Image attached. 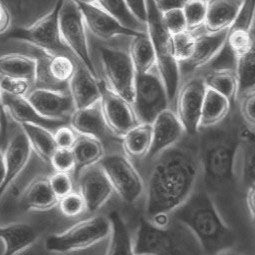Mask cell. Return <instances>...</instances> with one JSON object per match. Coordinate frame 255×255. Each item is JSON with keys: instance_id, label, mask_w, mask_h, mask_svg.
Returning a JSON list of instances; mask_svg holds the SVG:
<instances>
[{"instance_id": "cell-1", "label": "cell", "mask_w": 255, "mask_h": 255, "mask_svg": "<svg viewBox=\"0 0 255 255\" xmlns=\"http://www.w3.org/2000/svg\"><path fill=\"white\" fill-rule=\"evenodd\" d=\"M146 189L148 218L171 214L192 194L200 170L199 158L189 149L173 146L157 156Z\"/></svg>"}, {"instance_id": "cell-2", "label": "cell", "mask_w": 255, "mask_h": 255, "mask_svg": "<svg viewBox=\"0 0 255 255\" xmlns=\"http://www.w3.org/2000/svg\"><path fill=\"white\" fill-rule=\"evenodd\" d=\"M171 216L194 235L206 255H216L232 247V232L207 191L194 190Z\"/></svg>"}, {"instance_id": "cell-3", "label": "cell", "mask_w": 255, "mask_h": 255, "mask_svg": "<svg viewBox=\"0 0 255 255\" xmlns=\"http://www.w3.org/2000/svg\"><path fill=\"white\" fill-rule=\"evenodd\" d=\"M239 148L240 142L226 133H214L204 140L199 159L207 184L222 187L233 180Z\"/></svg>"}, {"instance_id": "cell-4", "label": "cell", "mask_w": 255, "mask_h": 255, "mask_svg": "<svg viewBox=\"0 0 255 255\" xmlns=\"http://www.w3.org/2000/svg\"><path fill=\"white\" fill-rule=\"evenodd\" d=\"M146 31L151 39L157 62V69L166 87L170 104L174 102L180 83V64L177 62L172 45V35L165 29L161 13L153 0H147Z\"/></svg>"}, {"instance_id": "cell-5", "label": "cell", "mask_w": 255, "mask_h": 255, "mask_svg": "<svg viewBox=\"0 0 255 255\" xmlns=\"http://www.w3.org/2000/svg\"><path fill=\"white\" fill-rule=\"evenodd\" d=\"M110 233L109 217L95 215L75 223L61 233L48 236L45 240V249L54 254L77 252L109 238Z\"/></svg>"}, {"instance_id": "cell-6", "label": "cell", "mask_w": 255, "mask_h": 255, "mask_svg": "<svg viewBox=\"0 0 255 255\" xmlns=\"http://www.w3.org/2000/svg\"><path fill=\"white\" fill-rule=\"evenodd\" d=\"M166 87L157 67L136 74L132 107L139 122L152 123L159 113L169 107Z\"/></svg>"}, {"instance_id": "cell-7", "label": "cell", "mask_w": 255, "mask_h": 255, "mask_svg": "<svg viewBox=\"0 0 255 255\" xmlns=\"http://www.w3.org/2000/svg\"><path fill=\"white\" fill-rule=\"evenodd\" d=\"M59 33L63 44L93 74L95 68L91 60L86 25L76 0H62L59 9Z\"/></svg>"}, {"instance_id": "cell-8", "label": "cell", "mask_w": 255, "mask_h": 255, "mask_svg": "<svg viewBox=\"0 0 255 255\" xmlns=\"http://www.w3.org/2000/svg\"><path fill=\"white\" fill-rule=\"evenodd\" d=\"M99 57L105 84L115 93L132 104L136 72L127 51L101 46Z\"/></svg>"}, {"instance_id": "cell-9", "label": "cell", "mask_w": 255, "mask_h": 255, "mask_svg": "<svg viewBox=\"0 0 255 255\" xmlns=\"http://www.w3.org/2000/svg\"><path fill=\"white\" fill-rule=\"evenodd\" d=\"M98 165L107 175L114 192L126 203L136 202L143 194V180L126 155L111 153L104 155Z\"/></svg>"}, {"instance_id": "cell-10", "label": "cell", "mask_w": 255, "mask_h": 255, "mask_svg": "<svg viewBox=\"0 0 255 255\" xmlns=\"http://www.w3.org/2000/svg\"><path fill=\"white\" fill-rule=\"evenodd\" d=\"M61 2L62 0H58L49 13L42 16L29 27L15 30L10 37L27 42L50 55L71 54L63 44L59 33L58 18Z\"/></svg>"}, {"instance_id": "cell-11", "label": "cell", "mask_w": 255, "mask_h": 255, "mask_svg": "<svg viewBox=\"0 0 255 255\" xmlns=\"http://www.w3.org/2000/svg\"><path fill=\"white\" fill-rule=\"evenodd\" d=\"M204 78L193 77L186 80L175 97V113L181 121L186 134L193 135L200 130V117L205 94Z\"/></svg>"}, {"instance_id": "cell-12", "label": "cell", "mask_w": 255, "mask_h": 255, "mask_svg": "<svg viewBox=\"0 0 255 255\" xmlns=\"http://www.w3.org/2000/svg\"><path fill=\"white\" fill-rule=\"evenodd\" d=\"M101 107L108 129L122 138L139 123L132 104L115 93L105 83L101 84Z\"/></svg>"}, {"instance_id": "cell-13", "label": "cell", "mask_w": 255, "mask_h": 255, "mask_svg": "<svg viewBox=\"0 0 255 255\" xmlns=\"http://www.w3.org/2000/svg\"><path fill=\"white\" fill-rule=\"evenodd\" d=\"M133 247L135 254L182 255L179 243L170 233L168 227H157L148 219L140 221Z\"/></svg>"}, {"instance_id": "cell-14", "label": "cell", "mask_w": 255, "mask_h": 255, "mask_svg": "<svg viewBox=\"0 0 255 255\" xmlns=\"http://www.w3.org/2000/svg\"><path fill=\"white\" fill-rule=\"evenodd\" d=\"M26 98L40 115L48 119L68 121L76 110L70 92L62 89L37 87Z\"/></svg>"}, {"instance_id": "cell-15", "label": "cell", "mask_w": 255, "mask_h": 255, "mask_svg": "<svg viewBox=\"0 0 255 255\" xmlns=\"http://www.w3.org/2000/svg\"><path fill=\"white\" fill-rule=\"evenodd\" d=\"M152 124V143L146 158L153 160L178 144L185 134L184 127L174 110L167 108L157 115Z\"/></svg>"}, {"instance_id": "cell-16", "label": "cell", "mask_w": 255, "mask_h": 255, "mask_svg": "<svg viewBox=\"0 0 255 255\" xmlns=\"http://www.w3.org/2000/svg\"><path fill=\"white\" fill-rule=\"evenodd\" d=\"M77 179L78 192L83 197L86 210L89 212L99 210L114 192L107 175L98 164L84 169Z\"/></svg>"}, {"instance_id": "cell-17", "label": "cell", "mask_w": 255, "mask_h": 255, "mask_svg": "<svg viewBox=\"0 0 255 255\" xmlns=\"http://www.w3.org/2000/svg\"><path fill=\"white\" fill-rule=\"evenodd\" d=\"M79 4V3H78ZM86 28L101 40H111L120 36L132 37L142 31H135L124 26L118 19L103 9L79 4Z\"/></svg>"}, {"instance_id": "cell-18", "label": "cell", "mask_w": 255, "mask_h": 255, "mask_svg": "<svg viewBox=\"0 0 255 255\" xmlns=\"http://www.w3.org/2000/svg\"><path fill=\"white\" fill-rule=\"evenodd\" d=\"M36 60L38 65L36 83L40 84L39 87L55 88L54 86L69 82L75 72L76 64L66 54L50 55L41 51V56Z\"/></svg>"}, {"instance_id": "cell-19", "label": "cell", "mask_w": 255, "mask_h": 255, "mask_svg": "<svg viewBox=\"0 0 255 255\" xmlns=\"http://www.w3.org/2000/svg\"><path fill=\"white\" fill-rule=\"evenodd\" d=\"M31 153L32 150L30 144L23 130L21 129L14 133L9 139L3 153L5 162V178L2 186L0 187V200L10 185L23 171L29 161Z\"/></svg>"}, {"instance_id": "cell-20", "label": "cell", "mask_w": 255, "mask_h": 255, "mask_svg": "<svg viewBox=\"0 0 255 255\" xmlns=\"http://www.w3.org/2000/svg\"><path fill=\"white\" fill-rule=\"evenodd\" d=\"M198 31L196 30V45L193 55L187 62L181 64L189 72L201 69L212 63L225 49L228 29L217 32Z\"/></svg>"}, {"instance_id": "cell-21", "label": "cell", "mask_w": 255, "mask_h": 255, "mask_svg": "<svg viewBox=\"0 0 255 255\" xmlns=\"http://www.w3.org/2000/svg\"><path fill=\"white\" fill-rule=\"evenodd\" d=\"M2 103L6 115L20 125L35 124L52 130L68 123L67 120H54L43 117L29 103L26 96H14L2 92Z\"/></svg>"}, {"instance_id": "cell-22", "label": "cell", "mask_w": 255, "mask_h": 255, "mask_svg": "<svg viewBox=\"0 0 255 255\" xmlns=\"http://www.w3.org/2000/svg\"><path fill=\"white\" fill-rule=\"evenodd\" d=\"M68 83L76 109L86 108L101 100V84L95 74L82 63L76 64L75 72Z\"/></svg>"}, {"instance_id": "cell-23", "label": "cell", "mask_w": 255, "mask_h": 255, "mask_svg": "<svg viewBox=\"0 0 255 255\" xmlns=\"http://www.w3.org/2000/svg\"><path fill=\"white\" fill-rule=\"evenodd\" d=\"M70 124L79 135L94 137L101 141L108 130L100 101L86 108L76 109L70 117Z\"/></svg>"}, {"instance_id": "cell-24", "label": "cell", "mask_w": 255, "mask_h": 255, "mask_svg": "<svg viewBox=\"0 0 255 255\" xmlns=\"http://www.w3.org/2000/svg\"><path fill=\"white\" fill-rule=\"evenodd\" d=\"M242 0H208V9L203 29L217 32L228 29L234 22Z\"/></svg>"}, {"instance_id": "cell-25", "label": "cell", "mask_w": 255, "mask_h": 255, "mask_svg": "<svg viewBox=\"0 0 255 255\" xmlns=\"http://www.w3.org/2000/svg\"><path fill=\"white\" fill-rule=\"evenodd\" d=\"M37 239L35 229L26 223L0 226V240L3 242L2 255H17L29 248Z\"/></svg>"}, {"instance_id": "cell-26", "label": "cell", "mask_w": 255, "mask_h": 255, "mask_svg": "<svg viewBox=\"0 0 255 255\" xmlns=\"http://www.w3.org/2000/svg\"><path fill=\"white\" fill-rule=\"evenodd\" d=\"M231 101L224 95L206 86L201 117L200 128H211L221 123L228 115Z\"/></svg>"}, {"instance_id": "cell-27", "label": "cell", "mask_w": 255, "mask_h": 255, "mask_svg": "<svg viewBox=\"0 0 255 255\" xmlns=\"http://www.w3.org/2000/svg\"><path fill=\"white\" fill-rule=\"evenodd\" d=\"M72 151L75 158V169L73 171V175L76 179L84 169L98 164L104 156L102 141L89 136L79 135Z\"/></svg>"}, {"instance_id": "cell-28", "label": "cell", "mask_w": 255, "mask_h": 255, "mask_svg": "<svg viewBox=\"0 0 255 255\" xmlns=\"http://www.w3.org/2000/svg\"><path fill=\"white\" fill-rule=\"evenodd\" d=\"M37 60L22 54H5L0 56V74L21 78L36 83L37 78Z\"/></svg>"}, {"instance_id": "cell-29", "label": "cell", "mask_w": 255, "mask_h": 255, "mask_svg": "<svg viewBox=\"0 0 255 255\" xmlns=\"http://www.w3.org/2000/svg\"><path fill=\"white\" fill-rule=\"evenodd\" d=\"M128 53L136 74L145 73L157 67L154 48L146 30L131 37Z\"/></svg>"}, {"instance_id": "cell-30", "label": "cell", "mask_w": 255, "mask_h": 255, "mask_svg": "<svg viewBox=\"0 0 255 255\" xmlns=\"http://www.w3.org/2000/svg\"><path fill=\"white\" fill-rule=\"evenodd\" d=\"M122 143L128 156L146 157L152 143V124L139 122L122 136Z\"/></svg>"}, {"instance_id": "cell-31", "label": "cell", "mask_w": 255, "mask_h": 255, "mask_svg": "<svg viewBox=\"0 0 255 255\" xmlns=\"http://www.w3.org/2000/svg\"><path fill=\"white\" fill-rule=\"evenodd\" d=\"M108 217L111 222V233L106 255H136L129 230L120 214L112 211Z\"/></svg>"}, {"instance_id": "cell-32", "label": "cell", "mask_w": 255, "mask_h": 255, "mask_svg": "<svg viewBox=\"0 0 255 255\" xmlns=\"http://www.w3.org/2000/svg\"><path fill=\"white\" fill-rule=\"evenodd\" d=\"M59 199L52 191L48 179H37L25 190L22 196L23 205L29 210L44 211L58 204Z\"/></svg>"}, {"instance_id": "cell-33", "label": "cell", "mask_w": 255, "mask_h": 255, "mask_svg": "<svg viewBox=\"0 0 255 255\" xmlns=\"http://www.w3.org/2000/svg\"><path fill=\"white\" fill-rule=\"evenodd\" d=\"M21 127L32 152L36 153L42 160L49 162L52 154L57 149L54 134L45 127L35 124H22Z\"/></svg>"}, {"instance_id": "cell-34", "label": "cell", "mask_w": 255, "mask_h": 255, "mask_svg": "<svg viewBox=\"0 0 255 255\" xmlns=\"http://www.w3.org/2000/svg\"><path fill=\"white\" fill-rule=\"evenodd\" d=\"M238 160L244 180L249 184L255 183V134L249 129H243L240 134Z\"/></svg>"}, {"instance_id": "cell-35", "label": "cell", "mask_w": 255, "mask_h": 255, "mask_svg": "<svg viewBox=\"0 0 255 255\" xmlns=\"http://www.w3.org/2000/svg\"><path fill=\"white\" fill-rule=\"evenodd\" d=\"M234 72L237 79V97L255 90V47L248 54L235 60Z\"/></svg>"}, {"instance_id": "cell-36", "label": "cell", "mask_w": 255, "mask_h": 255, "mask_svg": "<svg viewBox=\"0 0 255 255\" xmlns=\"http://www.w3.org/2000/svg\"><path fill=\"white\" fill-rule=\"evenodd\" d=\"M207 87L227 97L230 101L237 97V79L234 69L217 68L204 77Z\"/></svg>"}, {"instance_id": "cell-37", "label": "cell", "mask_w": 255, "mask_h": 255, "mask_svg": "<svg viewBox=\"0 0 255 255\" xmlns=\"http://www.w3.org/2000/svg\"><path fill=\"white\" fill-rule=\"evenodd\" d=\"M103 10L118 19L124 26L135 31H145L146 27L140 23L127 8L124 0H99Z\"/></svg>"}, {"instance_id": "cell-38", "label": "cell", "mask_w": 255, "mask_h": 255, "mask_svg": "<svg viewBox=\"0 0 255 255\" xmlns=\"http://www.w3.org/2000/svg\"><path fill=\"white\" fill-rule=\"evenodd\" d=\"M208 9V0H187L182 8L188 30L196 31L203 28Z\"/></svg>"}, {"instance_id": "cell-39", "label": "cell", "mask_w": 255, "mask_h": 255, "mask_svg": "<svg viewBox=\"0 0 255 255\" xmlns=\"http://www.w3.org/2000/svg\"><path fill=\"white\" fill-rule=\"evenodd\" d=\"M196 31L191 30L172 35L174 56L180 65L187 62L193 55L196 45Z\"/></svg>"}, {"instance_id": "cell-40", "label": "cell", "mask_w": 255, "mask_h": 255, "mask_svg": "<svg viewBox=\"0 0 255 255\" xmlns=\"http://www.w3.org/2000/svg\"><path fill=\"white\" fill-rule=\"evenodd\" d=\"M61 213L69 218L81 215L86 210V204L79 192H71L58 201Z\"/></svg>"}, {"instance_id": "cell-41", "label": "cell", "mask_w": 255, "mask_h": 255, "mask_svg": "<svg viewBox=\"0 0 255 255\" xmlns=\"http://www.w3.org/2000/svg\"><path fill=\"white\" fill-rule=\"evenodd\" d=\"M161 20L170 35H175L188 30L182 9H173L161 13Z\"/></svg>"}, {"instance_id": "cell-42", "label": "cell", "mask_w": 255, "mask_h": 255, "mask_svg": "<svg viewBox=\"0 0 255 255\" xmlns=\"http://www.w3.org/2000/svg\"><path fill=\"white\" fill-rule=\"evenodd\" d=\"M55 172L69 173L75 169V158L72 149L57 148L49 160Z\"/></svg>"}, {"instance_id": "cell-43", "label": "cell", "mask_w": 255, "mask_h": 255, "mask_svg": "<svg viewBox=\"0 0 255 255\" xmlns=\"http://www.w3.org/2000/svg\"><path fill=\"white\" fill-rule=\"evenodd\" d=\"M32 83L28 80L21 78H14L0 74V88L2 92L14 95L25 97L30 91Z\"/></svg>"}, {"instance_id": "cell-44", "label": "cell", "mask_w": 255, "mask_h": 255, "mask_svg": "<svg viewBox=\"0 0 255 255\" xmlns=\"http://www.w3.org/2000/svg\"><path fill=\"white\" fill-rule=\"evenodd\" d=\"M48 181L58 199L73 192V182L69 173L55 172L48 178Z\"/></svg>"}, {"instance_id": "cell-45", "label": "cell", "mask_w": 255, "mask_h": 255, "mask_svg": "<svg viewBox=\"0 0 255 255\" xmlns=\"http://www.w3.org/2000/svg\"><path fill=\"white\" fill-rule=\"evenodd\" d=\"M77 132L72 128L71 126L63 125L59 128L56 129L54 133L55 142L57 148H64V149H72L76 140L78 138Z\"/></svg>"}, {"instance_id": "cell-46", "label": "cell", "mask_w": 255, "mask_h": 255, "mask_svg": "<svg viewBox=\"0 0 255 255\" xmlns=\"http://www.w3.org/2000/svg\"><path fill=\"white\" fill-rule=\"evenodd\" d=\"M240 111L245 123L251 128H255V90L241 97Z\"/></svg>"}, {"instance_id": "cell-47", "label": "cell", "mask_w": 255, "mask_h": 255, "mask_svg": "<svg viewBox=\"0 0 255 255\" xmlns=\"http://www.w3.org/2000/svg\"><path fill=\"white\" fill-rule=\"evenodd\" d=\"M131 14L143 25L147 19V0H124Z\"/></svg>"}, {"instance_id": "cell-48", "label": "cell", "mask_w": 255, "mask_h": 255, "mask_svg": "<svg viewBox=\"0 0 255 255\" xmlns=\"http://www.w3.org/2000/svg\"><path fill=\"white\" fill-rule=\"evenodd\" d=\"M187 0H153V2L160 13L173 9H182Z\"/></svg>"}, {"instance_id": "cell-49", "label": "cell", "mask_w": 255, "mask_h": 255, "mask_svg": "<svg viewBox=\"0 0 255 255\" xmlns=\"http://www.w3.org/2000/svg\"><path fill=\"white\" fill-rule=\"evenodd\" d=\"M11 25V14L5 3L0 0V35L6 33Z\"/></svg>"}, {"instance_id": "cell-50", "label": "cell", "mask_w": 255, "mask_h": 255, "mask_svg": "<svg viewBox=\"0 0 255 255\" xmlns=\"http://www.w3.org/2000/svg\"><path fill=\"white\" fill-rule=\"evenodd\" d=\"M246 200H247V206L252 216V219L255 222V183L249 185Z\"/></svg>"}, {"instance_id": "cell-51", "label": "cell", "mask_w": 255, "mask_h": 255, "mask_svg": "<svg viewBox=\"0 0 255 255\" xmlns=\"http://www.w3.org/2000/svg\"><path fill=\"white\" fill-rule=\"evenodd\" d=\"M5 178V162H4V155L0 151V187L2 186L3 181Z\"/></svg>"}, {"instance_id": "cell-52", "label": "cell", "mask_w": 255, "mask_h": 255, "mask_svg": "<svg viewBox=\"0 0 255 255\" xmlns=\"http://www.w3.org/2000/svg\"><path fill=\"white\" fill-rule=\"evenodd\" d=\"M76 1L79 4H85V5H90V6H94L97 8H101L100 3H99V0H76Z\"/></svg>"}, {"instance_id": "cell-53", "label": "cell", "mask_w": 255, "mask_h": 255, "mask_svg": "<svg viewBox=\"0 0 255 255\" xmlns=\"http://www.w3.org/2000/svg\"><path fill=\"white\" fill-rule=\"evenodd\" d=\"M0 129H1V133H2V137L5 138L6 135V129H7V120L4 119V117L2 116V114L0 113Z\"/></svg>"}, {"instance_id": "cell-54", "label": "cell", "mask_w": 255, "mask_h": 255, "mask_svg": "<svg viewBox=\"0 0 255 255\" xmlns=\"http://www.w3.org/2000/svg\"><path fill=\"white\" fill-rule=\"evenodd\" d=\"M216 255H244V254L237 252L235 250H232V248H229V249H226V250H223V251L217 253Z\"/></svg>"}, {"instance_id": "cell-55", "label": "cell", "mask_w": 255, "mask_h": 255, "mask_svg": "<svg viewBox=\"0 0 255 255\" xmlns=\"http://www.w3.org/2000/svg\"><path fill=\"white\" fill-rule=\"evenodd\" d=\"M0 113L2 114V116L4 117L5 120H7V115L4 111V108H3V103H2V90L1 88H0Z\"/></svg>"}, {"instance_id": "cell-56", "label": "cell", "mask_w": 255, "mask_h": 255, "mask_svg": "<svg viewBox=\"0 0 255 255\" xmlns=\"http://www.w3.org/2000/svg\"><path fill=\"white\" fill-rule=\"evenodd\" d=\"M136 255H154V254H147V253H144V254H136Z\"/></svg>"}]
</instances>
